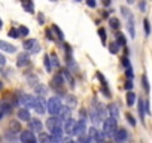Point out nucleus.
<instances>
[{"label":"nucleus","instance_id":"nucleus-53","mask_svg":"<svg viewBox=\"0 0 152 143\" xmlns=\"http://www.w3.org/2000/svg\"><path fill=\"white\" fill-rule=\"evenodd\" d=\"M37 20H39V23H40V24H45V17H43L42 14H39V17H37Z\"/></svg>","mask_w":152,"mask_h":143},{"label":"nucleus","instance_id":"nucleus-41","mask_svg":"<svg viewBox=\"0 0 152 143\" xmlns=\"http://www.w3.org/2000/svg\"><path fill=\"white\" fill-rule=\"evenodd\" d=\"M66 98H67L69 107H75V106H76V98H75L73 96H66Z\"/></svg>","mask_w":152,"mask_h":143},{"label":"nucleus","instance_id":"nucleus-3","mask_svg":"<svg viewBox=\"0 0 152 143\" xmlns=\"http://www.w3.org/2000/svg\"><path fill=\"white\" fill-rule=\"evenodd\" d=\"M23 48L28 52H33V54H37L40 51V45L36 39H26L23 42Z\"/></svg>","mask_w":152,"mask_h":143},{"label":"nucleus","instance_id":"nucleus-57","mask_svg":"<svg viewBox=\"0 0 152 143\" xmlns=\"http://www.w3.org/2000/svg\"><path fill=\"white\" fill-rule=\"evenodd\" d=\"M2 90H3V82L0 81V91H2Z\"/></svg>","mask_w":152,"mask_h":143},{"label":"nucleus","instance_id":"nucleus-30","mask_svg":"<svg viewBox=\"0 0 152 143\" xmlns=\"http://www.w3.org/2000/svg\"><path fill=\"white\" fill-rule=\"evenodd\" d=\"M115 42H116L119 46H125V45H127V40H125V37H124V34H122V33H116Z\"/></svg>","mask_w":152,"mask_h":143},{"label":"nucleus","instance_id":"nucleus-23","mask_svg":"<svg viewBox=\"0 0 152 143\" xmlns=\"http://www.w3.org/2000/svg\"><path fill=\"white\" fill-rule=\"evenodd\" d=\"M58 116L61 118V121H67L70 118V107L69 106H63L60 113H58Z\"/></svg>","mask_w":152,"mask_h":143},{"label":"nucleus","instance_id":"nucleus-52","mask_svg":"<svg viewBox=\"0 0 152 143\" xmlns=\"http://www.w3.org/2000/svg\"><path fill=\"white\" fill-rule=\"evenodd\" d=\"M5 64H6V58L3 54H0V66H5Z\"/></svg>","mask_w":152,"mask_h":143},{"label":"nucleus","instance_id":"nucleus-33","mask_svg":"<svg viewBox=\"0 0 152 143\" xmlns=\"http://www.w3.org/2000/svg\"><path fill=\"white\" fill-rule=\"evenodd\" d=\"M78 142H79V143H91L93 139H91L90 134H82V136L78 137Z\"/></svg>","mask_w":152,"mask_h":143},{"label":"nucleus","instance_id":"nucleus-31","mask_svg":"<svg viewBox=\"0 0 152 143\" xmlns=\"http://www.w3.org/2000/svg\"><path fill=\"white\" fill-rule=\"evenodd\" d=\"M90 116H91V121H94L96 124H99L102 119H100V116H99V113H97V110H96V107H93L91 110H90Z\"/></svg>","mask_w":152,"mask_h":143},{"label":"nucleus","instance_id":"nucleus-55","mask_svg":"<svg viewBox=\"0 0 152 143\" xmlns=\"http://www.w3.org/2000/svg\"><path fill=\"white\" fill-rule=\"evenodd\" d=\"M110 5V0H103V6H109Z\"/></svg>","mask_w":152,"mask_h":143},{"label":"nucleus","instance_id":"nucleus-42","mask_svg":"<svg viewBox=\"0 0 152 143\" xmlns=\"http://www.w3.org/2000/svg\"><path fill=\"white\" fill-rule=\"evenodd\" d=\"M8 34H9L12 39H18V37H20V31H18V28H11Z\"/></svg>","mask_w":152,"mask_h":143},{"label":"nucleus","instance_id":"nucleus-40","mask_svg":"<svg viewBox=\"0 0 152 143\" xmlns=\"http://www.w3.org/2000/svg\"><path fill=\"white\" fill-rule=\"evenodd\" d=\"M49 58H51V63H52V66H55V67H60V61H58V57H57V54H51V55H49Z\"/></svg>","mask_w":152,"mask_h":143},{"label":"nucleus","instance_id":"nucleus-4","mask_svg":"<svg viewBox=\"0 0 152 143\" xmlns=\"http://www.w3.org/2000/svg\"><path fill=\"white\" fill-rule=\"evenodd\" d=\"M46 103H48V101H45V97L37 96V97H34V106H33V109H34L39 115H43V113L46 112Z\"/></svg>","mask_w":152,"mask_h":143},{"label":"nucleus","instance_id":"nucleus-50","mask_svg":"<svg viewBox=\"0 0 152 143\" xmlns=\"http://www.w3.org/2000/svg\"><path fill=\"white\" fill-rule=\"evenodd\" d=\"M145 110H146L148 115H151V104H149V101H145Z\"/></svg>","mask_w":152,"mask_h":143},{"label":"nucleus","instance_id":"nucleus-9","mask_svg":"<svg viewBox=\"0 0 152 143\" xmlns=\"http://www.w3.org/2000/svg\"><path fill=\"white\" fill-rule=\"evenodd\" d=\"M82 134H87V125H85V121H78L75 125V130H73V134L72 136H76L79 137Z\"/></svg>","mask_w":152,"mask_h":143},{"label":"nucleus","instance_id":"nucleus-34","mask_svg":"<svg viewBox=\"0 0 152 143\" xmlns=\"http://www.w3.org/2000/svg\"><path fill=\"white\" fill-rule=\"evenodd\" d=\"M43 64H45V67H46V72H52V63H51L49 55H45V58H43Z\"/></svg>","mask_w":152,"mask_h":143},{"label":"nucleus","instance_id":"nucleus-10","mask_svg":"<svg viewBox=\"0 0 152 143\" xmlns=\"http://www.w3.org/2000/svg\"><path fill=\"white\" fill-rule=\"evenodd\" d=\"M20 103H21L24 107L30 109V107L34 106V98H33V96H30V94H23V96H20Z\"/></svg>","mask_w":152,"mask_h":143},{"label":"nucleus","instance_id":"nucleus-12","mask_svg":"<svg viewBox=\"0 0 152 143\" xmlns=\"http://www.w3.org/2000/svg\"><path fill=\"white\" fill-rule=\"evenodd\" d=\"M113 137H115V142H116V143H125L127 139H128V133H127V130H124V128H118Z\"/></svg>","mask_w":152,"mask_h":143},{"label":"nucleus","instance_id":"nucleus-29","mask_svg":"<svg viewBox=\"0 0 152 143\" xmlns=\"http://www.w3.org/2000/svg\"><path fill=\"white\" fill-rule=\"evenodd\" d=\"M52 31L55 33V36L58 37V40H64V33L61 31V28H60L57 24H54V26H52Z\"/></svg>","mask_w":152,"mask_h":143},{"label":"nucleus","instance_id":"nucleus-1","mask_svg":"<svg viewBox=\"0 0 152 143\" xmlns=\"http://www.w3.org/2000/svg\"><path fill=\"white\" fill-rule=\"evenodd\" d=\"M116 130H118V119H113V118L109 116L107 119L103 121V133H104V136L113 137Z\"/></svg>","mask_w":152,"mask_h":143},{"label":"nucleus","instance_id":"nucleus-36","mask_svg":"<svg viewBox=\"0 0 152 143\" xmlns=\"http://www.w3.org/2000/svg\"><path fill=\"white\" fill-rule=\"evenodd\" d=\"M142 85H143V90H145L146 93H149V81H148V76H146V75L142 76Z\"/></svg>","mask_w":152,"mask_h":143},{"label":"nucleus","instance_id":"nucleus-28","mask_svg":"<svg viewBox=\"0 0 152 143\" xmlns=\"http://www.w3.org/2000/svg\"><path fill=\"white\" fill-rule=\"evenodd\" d=\"M37 142H39V143H51V136L46 134V133H39Z\"/></svg>","mask_w":152,"mask_h":143},{"label":"nucleus","instance_id":"nucleus-22","mask_svg":"<svg viewBox=\"0 0 152 143\" xmlns=\"http://www.w3.org/2000/svg\"><path fill=\"white\" fill-rule=\"evenodd\" d=\"M137 112H139L140 121L143 122V121H145V113H146V110H145V101H143L142 98L137 101Z\"/></svg>","mask_w":152,"mask_h":143},{"label":"nucleus","instance_id":"nucleus-59","mask_svg":"<svg viewBox=\"0 0 152 143\" xmlns=\"http://www.w3.org/2000/svg\"><path fill=\"white\" fill-rule=\"evenodd\" d=\"M3 116H5V115H3V113H2V112H0V119H2V118H3Z\"/></svg>","mask_w":152,"mask_h":143},{"label":"nucleus","instance_id":"nucleus-7","mask_svg":"<svg viewBox=\"0 0 152 143\" xmlns=\"http://www.w3.org/2000/svg\"><path fill=\"white\" fill-rule=\"evenodd\" d=\"M61 118L58 116V115H51L48 119H46V128L51 131V130H54V128H57V127H61Z\"/></svg>","mask_w":152,"mask_h":143},{"label":"nucleus","instance_id":"nucleus-56","mask_svg":"<svg viewBox=\"0 0 152 143\" xmlns=\"http://www.w3.org/2000/svg\"><path fill=\"white\" fill-rule=\"evenodd\" d=\"M134 2H136V0H127V3H128V5H131V3H134Z\"/></svg>","mask_w":152,"mask_h":143},{"label":"nucleus","instance_id":"nucleus-43","mask_svg":"<svg viewBox=\"0 0 152 143\" xmlns=\"http://www.w3.org/2000/svg\"><path fill=\"white\" fill-rule=\"evenodd\" d=\"M125 75H127V79H133V78H134V75H133V69H131V66H128V67L125 69Z\"/></svg>","mask_w":152,"mask_h":143},{"label":"nucleus","instance_id":"nucleus-11","mask_svg":"<svg viewBox=\"0 0 152 143\" xmlns=\"http://www.w3.org/2000/svg\"><path fill=\"white\" fill-rule=\"evenodd\" d=\"M42 128H43V124L39 119L33 118L28 121V130H31L33 133H42Z\"/></svg>","mask_w":152,"mask_h":143},{"label":"nucleus","instance_id":"nucleus-48","mask_svg":"<svg viewBox=\"0 0 152 143\" xmlns=\"http://www.w3.org/2000/svg\"><path fill=\"white\" fill-rule=\"evenodd\" d=\"M85 2H87V5H88L90 8H96V6H97V2H96V0H85Z\"/></svg>","mask_w":152,"mask_h":143},{"label":"nucleus","instance_id":"nucleus-21","mask_svg":"<svg viewBox=\"0 0 152 143\" xmlns=\"http://www.w3.org/2000/svg\"><path fill=\"white\" fill-rule=\"evenodd\" d=\"M34 93H36L37 96H40V97H45L46 93H48V88H46L43 84H36V85H34Z\"/></svg>","mask_w":152,"mask_h":143},{"label":"nucleus","instance_id":"nucleus-32","mask_svg":"<svg viewBox=\"0 0 152 143\" xmlns=\"http://www.w3.org/2000/svg\"><path fill=\"white\" fill-rule=\"evenodd\" d=\"M134 101H136V94H134L133 91H128V93H127V104H128V106H133Z\"/></svg>","mask_w":152,"mask_h":143},{"label":"nucleus","instance_id":"nucleus-44","mask_svg":"<svg viewBox=\"0 0 152 143\" xmlns=\"http://www.w3.org/2000/svg\"><path fill=\"white\" fill-rule=\"evenodd\" d=\"M125 90H127V91H131V90H133V79H127Z\"/></svg>","mask_w":152,"mask_h":143},{"label":"nucleus","instance_id":"nucleus-18","mask_svg":"<svg viewBox=\"0 0 152 143\" xmlns=\"http://www.w3.org/2000/svg\"><path fill=\"white\" fill-rule=\"evenodd\" d=\"M0 49L5 51V52H9V54H14L17 51V48L12 45V43H8L5 40H0Z\"/></svg>","mask_w":152,"mask_h":143},{"label":"nucleus","instance_id":"nucleus-16","mask_svg":"<svg viewBox=\"0 0 152 143\" xmlns=\"http://www.w3.org/2000/svg\"><path fill=\"white\" fill-rule=\"evenodd\" d=\"M12 103L11 101H8V100H2L0 101V112H2L3 115H8V113H11L12 112Z\"/></svg>","mask_w":152,"mask_h":143},{"label":"nucleus","instance_id":"nucleus-26","mask_svg":"<svg viewBox=\"0 0 152 143\" xmlns=\"http://www.w3.org/2000/svg\"><path fill=\"white\" fill-rule=\"evenodd\" d=\"M23 8H24V11H26V12H28V14H33V12H34V5H33V0H28V2H24V3H23Z\"/></svg>","mask_w":152,"mask_h":143},{"label":"nucleus","instance_id":"nucleus-62","mask_svg":"<svg viewBox=\"0 0 152 143\" xmlns=\"http://www.w3.org/2000/svg\"><path fill=\"white\" fill-rule=\"evenodd\" d=\"M51 2H57V0H51Z\"/></svg>","mask_w":152,"mask_h":143},{"label":"nucleus","instance_id":"nucleus-54","mask_svg":"<svg viewBox=\"0 0 152 143\" xmlns=\"http://www.w3.org/2000/svg\"><path fill=\"white\" fill-rule=\"evenodd\" d=\"M64 143H79V142H76V140H72V139H67Z\"/></svg>","mask_w":152,"mask_h":143},{"label":"nucleus","instance_id":"nucleus-47","mask_svg":"<svg viewBox=\"0 0 152 143\" xmlns=\"http://www.w3.org/2000/svg\"><path fill=\"white\" fill-rule=\"evenodd\" d=\"M121 12H122V15H124L125 18H128V17L131 15V14H130V11H128V9H127L125 6H122V8H121Z\"/></svg>","mask_w":152,"mask_h":143},{"label":"nucleus","instance_id":"nucleus-15","mask_svg":"<svg viewBox=\"0 0 152 143\" xmlns=\"http://www.w3.org/2000/svg\"><path fill=\"white\" fill-rule=\"evenodd\" d=\"M127 28H128L130 37L134 39V37H136V26H134V18H133V15H130V17L127 18Z\"/></svg>","mask_w":152,"mask_h":143},{"label":"nucleus","instance_id":"nucleus-2","mask_svg":"<svg viewBox=\"0 0 152 143\" xmlns=\"http://www.w3.org/2000/svg\"><path fill=\"white\" fill-rule=\"evenodd\" d=\"M61 107H63V103H61L60 97H51L46 103V112L49 115H58Z\"/></svg>","mask_w":152,"mask_h":143},{"label":"nucleus","instance_id":"nucleus-37","mask_svg":"<svg viewBox=\"0 0 152 143\" xmlns=\"http://www.w3.org/2000/svg\"><path fill=\"white\" fill-rule=\"evenodd\" d=\"M109 51H110V54H116V52L119 51V45H118L116 42H112V43L109 45Z\"/></svg>","mask_w":152,"mask_h":143},{"label":"nucleus","instance_id":"nucleus-61","mask_svg":"<svg viewBox=\"0 0 152 143\" xmlns=\"http://www.w3.org/2000/svg\"><path fill=\"white\" fill-rule=\"evenodd\" d=\"M76 2H82V0H76Z\"/></svg>","mask_w":152,"mask_h":143},{"label":"nucleus","instance_id":"nucleus-51","mask_svg":"<svg viewBox=\"0 0 152 143\" xmlns=\"http://www.w3.org/2000/svg\"><path fill=\"white\" fill-rule=\"evenodd\" d=\"M79 115H81V121H87L88 118H87V112L85 110H81L79 112Z\"/></svg>","mask_w":152,"mask_h":143},{"label":"nucleus","instance_id":"nucleus-25","mask_svg":"<svg viewBox=\"0 0 152 143\" xmlns=\"http://www.w3.org/2000/svg\"><path fill=\"white\" fill-rule=\"evenodd\" d=\"M109 26H110V28H113V30H119L121 23H119V20H118L116 17H110V18H109Z\"/></svg>","mask_w":152,"mask_h":143},{"label":"nucleus","instance_id":"nucleus-14","mask_svg":"<svg viewBox=\"0 0 152 143\" xmlns=\"http://www.w3.org/2000/svg\"><path fill=\"white\" fill-rule=\"evenodd\" d=\"M17 116H18L20 121H24V122H28V121L31 119V116H30V110H28L27 107H21V109H18Z\"/></svg>","mask_w":152,"mask_h":143},{"label":"nucleus","instance_id":"nucleus-35","mask_svg":"<svg viewBox=\"0 0 152 143\" xmlns=\"http://www.w3.org/2000/svg\"><path fill=\"white\" fill-rule=\"evenodd\" d=\"M26 78H27V81H28V84H30L31 87H34L36 84H39V79H37L36 75H27Z\"/></svg>","mask_w":152,"mask_h":143},{"label":"nucleus","instance_id":"nucleus-19","mask_svg":"<svg viewBox=\"0 0 152 143\" xmlns=\"http://www.w3.org/2000/svg\"><path fill=\"white\" fill-rule=\"evenodd\" d=\"M23 130H21V124L18 122V121H11L9 122V133L14 136V134H18V133H21Z\"/></svg>","mask_w":152,"mask_h":143},{"label":"nucleus","instance_id":"nucleus-6","mask_svg":"<svg viewBox=\"0 0 152 143\" xmlns=\"http://www.w3.org/2000/svg\"><path fill=\"white\" fill-rule=\"evenodd\" d=\"M88 134L91 136V139H93L96 143H104V133L100 131V130H97L96 127H91V128L88 130Z\"/></svg>","mask_w":152,"mask_h":143},{"label":"nucleus","instance_id":"nucleus-58","mask_svg":"<svg viewBox=\"0 0 152 143\" xmlns=\"http://www.w3.org/2000/svg\"><path fill=\"white\" fill-rule=\"evenodd\" d=\"M2 27H3V21H2V20H0V28H2Z\"/></svg>","mask_w":152,"mask_h":143},{"label":"nucleus","instance_id":"nucleus-46","mask_svg":"<svg viewBox=\"0 0 152 143\" xmlns=\"http://www.w3.org/2000/svg\"><path fill=\"white\" fill-rule=\"evenodd\" d=\"M139 9H140V12H145V11H146V2H145V0H140Z\"/></svg>","mask_w":152,"mask_h":143},{"label":"nucleus","instance_id":"nucleus-13","mask_svg":"<svg viewBox=\"0 0 152 143\" xmlns=\"http://www.w3.org/2000/svg\"><path fill=\"white\" fill-rule=\"evenodd\" d=\"M30 64V57H28V54L27 52H21L20 55H18V58H17V66L18 67H26V66H28Z\"/></svg>","mask_w":152,"mask_h":143},{"label":"nucleus","instance_id":"nucleus-38","mask_svg":"<svg viewBox=\"0 0 152 143\" xmlns=\"http://www.w3.org/2000/svg\"><path fill=\"white\" fill-rule=\"evenodd\" d=\"M143 27H145V34L149 36L151 34V26H149V20H143Z\"/></svg>","mask_w":152,"mask_h":143},{"label":"nucleus","instance_id":"nucleus-20","mask_svg":"<svg viewBox=\"0 0 152 143\" xmlns=\"http://www.w3.org/2000/svg\"><path fill=\"white\" fill-rule=\"evenodd\" d=\"M107 113H109V116L110 118H113V119H118V115H119V110H118V106L116 104H109L107 106Z\"/></svg>","mask_w":152,"mask_h":143},{"label":"nucleus","instance_id":"nucleus-5","mask_svg":"<svg viewBox=\"0 0 152 143\" xmlns=\"http://www.w3.org/2000/svg\"><path fill=\"white\" fill-rule=\"evenodd\" d=\"M21 143H37V139L34 137V133L31 130H23L20 133Z\"/></svg>","mask_w":152,"mask_h":143},{"label":"nucleus","instance_id":"nucleus-45","mask_svg":"<svg viewBox=\"0 0 152 143\" xmlns=\"http://www.w3.org/2000/svg\"><path fill=\"white\" fill-rule=\"evenodd\" d=\"M127 121L130 122V125H131V127H136V121H134V118H133L130 113H127Z\"/></svg>","mask_w":152,"mask_h":143},{"label":"nucleus","instance_id":"nucleus-49","mask_svg":"<svg viewBox=\"0 0 152 143\" xmlns=\"http://www.w3.org/2000/svg\"><path fill=\"white\" fill-rule=\"evenodd\" d=\"M46 37H48L49 40H55V37L52 36V30H49V28L46 30Z\"/></svg>","mask_w":152,"mask_h":143},{"label":"nucleus","instance_id":"nucleus-27","mask_svg":"<svg viewBox=\"0 0 152 143\" xmlns=\"http://www.w3.org/2000/svg\"><path fill=\"white\" fill-rule=\"evenodd\" d=\"M97 33H99V36H100V42H102V45H106V40H107V34H106V30H104L103 27H99Z\"/></svg>","mask_w":152,"mask_h":143},{"label":"nucleus","instance_id":"nucleus-8","mask_svg":"<svg viewBox=\"0 0 152 143\" xmlns=\"http://www.w3.org/2000/svg\"><path fill=\"white\" fill-rule=\"evenodd\" d=\"M63 134H64V130L61 127H57L54 130H51V143H61L63 142Z\"/></svg>","mask_w":152,"mask_h":143},{"label":"nucleus","instance_id":"nucleus-24","mask_svg":"<svg viewBox=\"0 0 152 143\" xmlns=\"http://www.w3.org/2000/svg\"><path fill=\"white\" fill-rule=\"evenodd\" d=\"M61 73H63V76H64V81L69 82L70 87H75V81H73L72 75H70V70H69V69H67V70H61Z\"/></svg>","mask_w":152,"mask_h":143},{"label":"nucleus","instance_id":"nucleus-60","mask_svg":"<svg viewBox=\"0 0 152 143\" xmlns=\"http://www.w3.org/2000/svg\"><path fill=\"white\" fill-rule=\"evenodd\" d=\"M21 2H23V3H24V2H28V0H21Z\"/></svg>","mask_w":152,"mask_h":143},{"label":"nucleus","instance_id":"nucleus-39","mask_svg":"<svg viewBox=\"0 0 152 143\" xmlns=\"http://www.w3.org/2000/svg\"><path fill=\"white\" fill-rule=\"evenodd\" d=\"M18 31H20V36H28V33H30V30L26 26H20L18 27Z\"/></svg>","mask_w":152,"mask_h":143},{"label":"nucleus","instance_id":"nucleus-17","mask_svg":"<svg viewBox=\"0 0 152 143\" xmlns=\"http://www.w3.org/2000/svg\"><path fill=\"white\" fill-rule=\"evenodd\" d=\"M75 125H76V121H75V119H72V118H69V119L64 122V127H63L64 133H66V134H73Z\"/></svg>","mask_w":152,"mask_h":143}]
</instances>
